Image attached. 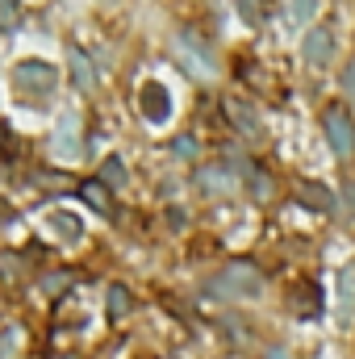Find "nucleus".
<instances>
[{
    "instance_id": "1",
    "label": "nucleus",
    "mask_w": 355,
    "mask_h": 359,
    "mask_svg": "<svg viewBox=\"0 0 355 359\" xmlns=\"http://www.w3.org/2000/svg\"><path fill=\"white\" fill-rule=\"evenodd\" d=\"M213 292H222V297H260L264 292V276L255 264H226V268L213 276V284H209Z\"/></svg>"
},
{
    "instance_id": "2",
    "label": "nucleus",
    "mask_w": 355,
    "mask_h": 359,
    "mask_svg": "<svg viewBox=\"0 0 355 359\" xmlns=\"http://www.w3.org/2000/svg\"><path fill=\"white\" fill-rule=\"evenodd\" d=\"M13 84H17V96H25V100H51L55 96V67L42 59H25L13 72Z\"/></svg>"
},
{
    "instance_id": "3",
    "label": "nucleus",
    "mask_w": 355,
    "mask_h": 359,
    "mask_svg": "<svg viewBox=\"0 0 355 359\" xmlns=\"http://www.w3.org/2000/svg\"><path fill=\"white\" fill-rule=\"evenodd\" d=\"M322 130H326L330 151H335L339 159H351V155H355V121L347 117V109L330 104V109L322 113Z\"/></svg>"
},
{
    "instance_id": "4",
    "label": "nucleus",
    "mask_w": 355,
    "mask_h": 359,
    "mask_svg": "<svg viewBox=\"0 0 355 359\" xmlns=\"http://www.w3.org/2000/svg\"><path fill=\"white\" fill-rule=\"evenodd\" d=\"M138 104H142V117H147L151 126H163V121L172 117V92L163 88V84H155V80H147V84L138 88Z\"/></svg>"
},
{
    "instance_id": "5",
    "label": "nucleus",
    "mask_w": 355,
    "mask_h": 359,
    "mask_svg": "<svg viewBox=\"0 0 355 359\" xmlns=\"http://www.w3.org/2000/svg\"><path fill=\"white\" fill-rule=\"evenodd\" d=\"M301 50H305V63L326 67V63H330V55H335V29H330V25H314V29L305 34Z\"/></svg>"
},
{
    "instance_id": "6",
    "label": "nucleus",
    "mask_w": 355,
    "mask_h": 359,
    "mask_svg": "<svg viewBox=\"0 0 355 359\" xmlns=\"http://www.w3.org/2000/svg\"><path fill=\"white\" fill-rule=\"evenodd\" d=\"M46 230L55 234V243H80L84 222H80L76 213H67V209H55V213L46 217Z\"/></svg>"
},
{
    "instance_id": "7",
    "label": "nucleus",
    "mask_w": 355,
    "mask_h": 359,
    "mask_svg": "<svg viewBox=\"0 0 355 359\" xmlns=\"http://www.w3.org/2000/svg\"><path fill=\"white\" fill-rule=\"evenodd\" d=\"M226 117L251 138V142H260L264 138V126H260V117H255V109L251 104H243V100H226Z\"/></svg>"
},
{
    "instance_id": "8",
    "label": "nucleus",
    "mask_w": 355,
    "mask_h": 359,
    "mask_svg": "<svg viewBox=\"0 0 355 359\" xmlns=\"http://www.w3.org/2000/svg\"><path fill=\"white\" fill-rule=\"evenodd\" d=\"M339 318L355 322V264L339 271Z\"/></svg>"
},
{
    "instance_id": "9",
    "label": "nucleus",
    "mask_w": 355,
    "mask_h": 359,
    "mask_svg": "<svg viewBox=\"0 0 355 359\" xmlns=\"http://www.w3.org/2000/svg\"><path fill=\"white\" fill-rule=\"evenodd\" d=\"M297 201L309 205V209H318V213H330V209H335V196H330L322 184H301V188H297Z\"/></svg>"
},
{
    "instance_id": "10",
    "label": "nucleus",
    "mask_w": 355,
    "mask_h": 359,
    "mask_svg": "<svg viewBox=\"0 0 355 359\" xmlns=\"http://www.w3.org/2000/svg\"><path fill=\"white\" fill-rule=\"evenodd\" d=\"M67 63H72V76H76V84L88 92L96 88V72H92V63L84 59V50L80 46H67Z\"/></svg>"
},
{
    "instance_id": "11",
    "label": "nucleus",
    "mask_w": 355,
    "mask_h": 359,
    "mask_svg": "<svg viewBox=\"0 0 355 359\" xmlns=\"http://www.w3.org/2000/svg\"><path fill=\"white\" fill-rule=\"evenodd\" d=\"M80 201H84L88 209H96V213H105V217L113 213V201H109V188H105L100 180H88V184L80 188Z\"/></svg>"
},
{
    "instance_id": "12",
    "label": "nucleus",
    "mask_w": 355,
    "mask_h": 359,
    "mask_svg": "<svg viewBox=\"0 0 355 359\" xmlns=\"http://www.w3.org/2000/svg\"><path fill=\"white\" fill-rule=\"evenodd\" d=\"M76 130H80V117H76V113H67V117H63V130H59V138H55L63 159H72V155H76Z\"/></svg>"
},
{
    "instance_id": "13",
    "label": "nucleus",
    "mask_w": 355,
    "mask_h": 359,
    "mask_svg": "<svg viewBox=\"0 0 355 359\" xmlns=\"http://www.w3.org/2000/svg\"><path fill=\"white\" fill-rule=\"evenodd\" d=\"M201 188H205V192H230L234 180H230L226 168H205V172H201Z\"/></svg>"
},
{
    "instance_id": "14",
    "label": "nucleus",
    "mask_w": 355,
    "mask_h": 359,
    "mask_svg": "<svg viewBox=\"0 0 355 359\" xmlns=\"http://www.w3.org/2000/svg\"><path fill=\"white\" fill-rule=\"evenodd\" d=\"M130 309H134V297H130V288L113 284V288H109V318H126Z\"/></svg>"
},
{
    "instance_id": "15",
    "label": "nucleus",
    "mask_w": 355,
    "mask_h": 359,
    "mask_svg": "<svg viewBox=\"0 0 355 359\" xmlns=\"http://www.w3.org/2000/svg\"><path fill=\"white\" fill-rule=\"evenodd\" d=\"M100 184H105V188H121V184H126V163H121L117 155H109V159L100 163Z\"/></svg>"
},
{
    "instance_id": "16",
    "label": "nucleus",
    "mask_w": 355,
    "mask_h": 359,
    "mask_svg": "<svg viewBox=\"0 0 355 359\" xmlns=\"http://www.w3.org/2000/svg\"><path fill=\"white\" fill-rule=\"evenodd\" d=\"M318 301H322L318 284H305V288H297V305H301L297 313H301V318H314V313H318Z\"/></svg>"
},
{
    "instance_id": "17",
    "label": "nucleus",
    "mask_w": 355,
    "mask_h": 359,
    "mask_svg": "<svg viewBox=\"0 0 355 359\" xmlns=\"http://www.w3.org/2000/svg\"><path fill=\"white\" fill-rule=\"evenodd\" d=\"M247 184H251V192H255L260 201L272 196V180H267V172H260V168H247Z\"/></svg>"
},
{
    "instance_id": "18",
    "label": "nucleus",
    "mask_w": 355,
    "mask_h": 359,
    "mask_svg": "<svg viewBox=\"0 0 355 359\" xmlns=\"http://www.w3.org/2000/svg\"><path fill=\"white\" fill-rule=\"evenodd\" d=\"M284 8H288V21H293V25H301V21H309V17H314V8H318V4H314V0H293V4H284Z\"/></svg>"
},
{
    "instance_id": "19",
    "label": "nucleus",
    "mask_w": 355,
    "mask_h": 359,
    "mask_svg": "<svg viewBox=\"0 0 355 359\" xmlns=\"http://www.w3.org/2000/svg\"><path fill=\"white\" fill-rule=\"evenodd\" d=\"M17 25H21V4L0 0V29H17Z\"/></svg>"
},
{
    "instance_id": "20",
    "label": "nucleus",
    "mask_w": 355,
    "mask_h": 359,
    "mask_svg": "<svg viewBox=\"0 0 355 359\" xmlns=\"http://www.w3.org/2000/svg\"><path fill=\"white\" fill-rule=\"evenodd\" d=\"M176 155L192 159V155H196V142H192V138H176Z\"/></svg>"
},
{
    "instance_id": "21",
    "label": "nucleus",
    "mask_w": 355,
    "mask_h": 359,
    "mask_svg": "<svg viewBox=\"0 0 355 359\" xmlns=\"http://www.w3.org/2000/svg\"><path fill=\"white\" fill-rule=\"evenodd\" d=\"M343 84H347V92H351V96H355V63H351V67H347V80H343Z\"/></svg>"
},
{
    "instance_id": "22",
    "label": "nucleus",
    "mask_w": 355,
    "mask_h": 359,
    "mask_svg": "<svg viewBox=\"0 0 355 359\" xmlns=\"http://www.w3.org/2000/svg\"><path fill=\"white\" fill-rule=\"evenodd\" d=\"M267 359H288V351H280V347H272V351H267Z\"/></svg>"
}]
</instances>
